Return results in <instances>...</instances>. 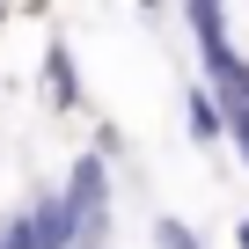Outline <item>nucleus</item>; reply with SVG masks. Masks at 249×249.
<instances>
[{"mask_svg": "<svg viewBox=\"0 0 249 249\" xmlns=\"http://www.w3.org/2000/svg\"><path fill=\"white\" fill-rule=\"evenodd\" d=\"M59 205H66L88 234L103 227V213H110V169H103V154H81V161H73V176H66Z\"/></svg>", "mask_w": 249, "mask_h": 249, "instance_id": "f257e3e1", "label": "nucleus"}, {"mask_svg": "<svg viewBox=\"0 0 249 249\" xmlns=\"http://www.w3.org/2000/svg\"><path fill=\"white\" fill-rule=\"evenodd\" d=\"M183 124H191V140H198V147H213V140L227 132L220 95H213V88H191V95H183Z\"/></svg>", "mask_w": 249, "mask_h": 249, "instance_id": "f03ea898", "label": "nucleus"}, {"mask_svg": "<svg viewBox=\"0 0 249 249\" xmlns=\"http://www.w3.org/2000/svg\"><path fill=\"white\" fill-rule=\"evenodd\" d=\"M44 88H52V103H59V110H73V103H81V73H73V52H66V44H52V52H44Z\"/></svg>", "mask_w": 249, "mask_h": 249, "instance_id": "7ed1b4c3", "label": "nucleus"}, {"mask_svg": "<svg viewBox=\"0 0 249 249\" xmlns=\"http://www.w3.org/2000/svg\"><path fill=\"white\" fill-rule=\"evenodd\" d=\"M154 249H198V234L183 220H154Z\"/></svg>", "mask_w": 249, "mask_h": 249, "instance_id": "20e7f679", "label": "nucleus"}, {"mask_svg": "<svg viewBox=\"0 0 249 249\" xmlns=\"http://www.w3.org/2000/svg\"><path fill=\"white\" fill-rule=\"evenodd\" d=\"M234 242H242V249H249V220H242V227H234Z\"/></svg>", "mask_w": 249, "mask_h": 249, "instance_id": "39448f33", "label": "nucleus"}]
</instances>
